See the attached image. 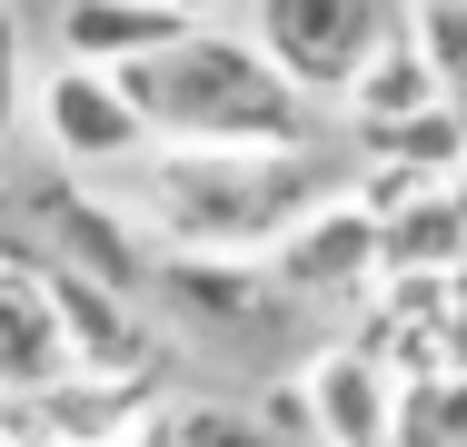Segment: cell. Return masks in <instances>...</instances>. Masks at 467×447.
I'll return each instance as SVG.
<instances>
[{
  "instance_id": "52a82bcc",
  "label": "cell",
  "mask_w": 467,
  "mask_h": 447,
  "mask_svg": "<svg viewBox=\"0 0 467 447\" xmlns=\"http://www.w3.org/2000/svg\"><path fill=\"white\" fill-rule=\"evenodd\" d=\"M50 288H60V328H70V358L80 368H99V378L160 368V328L140 318V288H109V278H90V268H70V259H50Z\"/></svg>"
},
{
  "instance_id": "5bb4252c",
  "label": "cell",
  "mask_w": 467,
  "mask_h": 447,
  "mask_svg": "<svg viewBox=\"0 0 467 447\" xmlns=\"http://www.w3.org/2000/svg\"><path fill=\"white\" fill-rule=\"evenodd\" d=\"M20 120H30V50H20V10L0 0V170H10Z\"/></svg>"
},
{
  "instance_id": "5b68a950",
  "label": "cell",
  "mask_w": 467,
  "mask_h": 447,
  "mask_svg": "<svg viewBox=\"0 0 467 447\" xmlns=\"http://www.w3.org/2000/svg\"><path fill=\"white\" fill-rule=\"evenodd\" d=\"M269 278L288 298H368L388 278V239H378V209L358 189H328L279 249H269Z\"/></svg>"
},
{
  "instance_id": "8fae6325",
  "label": "cell",
  "mask_w": 467,
  "mask_h": 447,
  "mask_svg": "<svg viewBox=\"0 0 467 447\" xmlns=\"http://www.w3.org/2000/svg\"><path fill=\"white\" fill-rule=\"evenodd\" d=\"M428 99H438V70H428L418 30L398 20V30L368 50V70L348 80V99H338V109H348V130H368V120H408V109H428Z\"/></svg>"
},
{
  "instance_id": "277c9868",
  "label": "cell",
  "mask_w": 467,
  "mask_h": 447,
  "mask_svg": "<svg viewBox=\"0 0 467 447\" xmlns=\"http://www.w3.org/2000/svg\"><path fill=\"white\" fill-rule=\"evenodd\" d=\"M30 120H40V140H50L60 170H140V160H150L140 99H130L119 70H99V60L40 70V80H30Z\"/></svg>"
},
{
  "instance_id": "7c38bea8",
  "label": "cell",
  "mask_w": 467,
  "mask_h": 447,
  "mask_svg": "<svg viewBox=\"0 0 467 447\" xmlns=\"http://www.w3.org/2000/svg\"><path fill=\"white\" fill-rule=\"evenodd\" d=\"M388 447H467V368L398 378V438Z\"/></svg>"
},
{
  "instance_id": "e0dca14e",
  "label": "cell",
  "mask_w": 467,
  "mask_h": 447,
  "mask_svg": "<svg viewBox=\"0 0 467 447\" xmlns=\"http://www.w3.org/2000/svg\"><path fill=\"white\" fill-rule=\"evenodd\" d=\"M99 447H180V408H170V398H150L119 438H99Z\"/></svg>"
},
{
  "instance_id": "2e32d148",
  "label": "cell",
  "mask_w": 467,
  "mask_h": 447,
  "mask_svg": "<svg viewBox=\"0 0 467 447\" xmlns=\"http://www.w3.org/2000/svg\"><path fill=\"white\" fill-rule=\"evenodd\" d=\"M180 447H279L249 408H180Z\"/></svg>"
},
{
  "instance_id": "d6986e66",
  "label": "cell",
  "mask_w": 467,
  "mask_h": 447,
  "mask_svg": "<svg viewBox=\"0 0 467 447\" xmlns=\"http://www.w3.org/2000/svg\"><path fill=\"white\" fill-rule=\"evenodd\" d=\"M170 10H199V20H209V10H229V0H170Z\"/></svg>"
},
{
  "instance_id": "ba28073f",
  "label": "cell",
  "mask_w": 467,
  "mask_h": 447,
  "mask_svg": "<svg viewBox=\"0 0 467 447\" xmlns=\"http://www.w3.org/2000/svg\"><path fill=\"white\" fill-rule=\"evenodd\" d=\"M308 418H318V447H388L398 438V368L358 338H338V348H318L308 368Z\"/></svg>"
},
{
  "instance_id": "9c48e42d",
  "label": "cell",
  "mask_w": 467,
  "mask_h": 447,
  "mask_svg": "<svg viewBox=\"0 0 467 447\" xmlns=\"http://www.w3.org/2000/svg\"><path fill=\"white\" fill-rule=\"evenodd\" d=\"M199 10L170 0H60V60H99V70H130L150 50H170Z\"/></svg>"
},
{
  "instance_id": "9a60e30c",
  "label": "cell",
  "mask_w": 467,
  "mask_h": 447,
  "mask_svg": "<svg viewBox=\"0 0 467 447\" xmlns=\"http://www.w3.org/2000/svg\"><path fill=\"white\" fill-rule=\"evenodd\" d=\"M259 428L279 447H318V418H308V378H279V388H259V408H249Z\"/></svg>"
},
{
  "instance_id": "7a4b0ae2",
  "label": "cell",
  "mask_w": 467,
  "mask_h": 447,
  "mask_svg": "<svg viewBox=\"0 0 467 447\" xmlns=\"http://www.w3.org/2000/svg\"><path fill=\"white\" fill-rule=\"evenodd\" d=\"M119 80L140 99L150 140H189V150H298V140H318V99L249 30H219V20H189L170 50L130 60Z\"/></svg>"
},
{
  "instance_id": "6da1fadb",
  "label": "cell",
  "mask_w": 467,
  "mask_h": 447,
  "mask_svg": "<svg viewBox=\"0 0 467 447\" xmlns=\"http://www.w3.org/2000/svg\"><path fill=\"white\" fill-rule=\"evenodd\" d=\"M328 189L338 179L318 160V140H298V150H189V140H150L130 209H140V229L160 249L269 259Z\"/></svg>"
},
{
  "instance_id": "ac0fdd59",
  "label": "cell",
  "mask_w": 467,
  "mask_h": 447,
  "mask_svg": "<svg viewBox=\"0 0 467 447\" xmlns=\"http://www.w3.org/2000/svg\"><path fill=\"white\" fill-rule=\"evenodd\" d=\"M438 358H448V368H467V268L448 278V318H438Z\"/></svg>"
},
{
  "instance_id": "4fadbf2b",
  "label": "cell",
  "mask_w": 467,
  "mask_h": 447,
  "mask_svg": "<svg viewBox=\"0 0 467 447\" xmlns=\"http://www.w3.org/2000/svg\"><path fill=\"white\" fill-rule=\"evenodd\" d=\"M408 30H418L428 70H438V99L467 120V0H408Z\"/></svg>"
},
{
  "instance_id": "30bf717a",
  "label": "cell",
  "mask_w": 467,
  "mask_h": 447,
  "mask_svg": "<svg viewBox=\"0 0 467 447\" xmlns=\"http://www.w3.org/2000/svg\"><path fill=\"white\" fill-rule=\"evenodd\" d=\"M358 160H368V170H408V179H458L467 170V120L448 99L408 109V120H368V130H358Z\"/></svg>"
},
{
  "instance_id": "3957f363",
  "label": "cell",
  "mask_w": 467,
  "mask_h": 447,
  "mask_svg": "<svg viewBox=\"0 0 467 447\" xmlns=\"http://www.w3.org/2000/svg\"><path fill=\"white\" fill-rule=\"evenodd\" d=\"M408 20V0H249V40L279 60L308 99H348L368 50Z\"/></svg>"
},
{
  "instance_id": "8992f818",
  "label": "cell",
  "mask_w": 467,
  "mask_h": 447,
  "mask_svg": "<svg viewBox=\"0 0 467 447\" xmlns=\"http://www.w3.org/2000/svg\"><path fill=\"white\" fill-rule=\"evenodd\" d=\"M80 358H70V328H60L50 259L40 249H0V398H40Z\"/></svg>"
}]
</instances>
